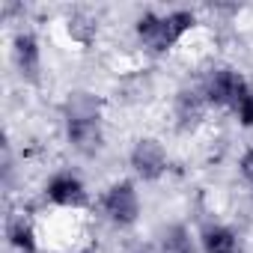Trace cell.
I'll list each match as a JSON object with an SVG mask.
<instances>
[{"label":"cell","instance_id":"9c48e42d","mask_svg":"<svg viewBox=\"0 0 253 253\" xmlns=\"http://www.w3.org/2000/svg\"><path fill=\"white\" fill-rule=\"evenodd\" d=\"M206 110H209V104H206V95L200 86H185L176 92V122L182 131L197 128L206 116Z\"/></svg>","mask_w":253,"mask_h":253},{"label":"cell","instance_id":"30bf717a","mask_svg":"<svg viewBox=\"0 0 253 253\" xmlns=\"http://www.w3.org/2000/svg\"><path fill=\"white\" fill-rule=\"evenodd\" d=\"M197 238L203 253H241V238L226 223H206Z\"/></svg>","mask_w":253,"mask_h":253},{"label":"cell","instance_id":"6da1fadb","mask_svg":"<svg viewBox=\"0 0 253 253\" xmlns=\"http://www.w3.org/2000/svg\"><path fill=\"white\" fill-rule=\"evenodd\" d=\"M63 131H66L69 146L78 155H84V158L98 155L104 146V104H101V98H95L86 89L69 92V98L63 101Z\"/></svg>","mask_w":253,"mask_h":253},{"label":"cell","instance_id":"5b68a950","mask_svg":"<svg viewBox=\"0 0 253 253\" xmlns=\"http://www.w3.org/2000/svg\"><path fill=\"white\" fill-rule=\"evenodd\" d=\"M128 167L140 182H161L170 170V152L158 137H137L128 152Z\"/></svg>","mask_w":253,"mask_h":253},{"label":"cell","instance_id":"7a4b0ae2","mask_svg":"<svg viewBox=\"0 0 253 253\" xmlns=\"http://www.w3.org/2000/svg\"><path fill=\"white\" fill-rule=\"evenodd\" d=\"M197 27L194 9H170V12H143L134 21V36L149 54H170L191 30Z\"/></svg>","mask_w":253,"mask_h":253},{"label":"cell","instance_id":"4fadbf2b","mask_svg":"<svg viewBox=\"0 0 253 253\" xmlns=\"http://www.w3.org/2000/svg\"><path fill=\"white\" fill-rule=\"evenodd\" d=\"M232 116H235V122L241 125V128H253V84H250V86L241 92V98L235 101Z\"/></svg>","mask_w":253,"mask_h":253},{"label":"cell","instance_id":"52a82bcc","mask_svg":"<svg viewBox=\"0 0 253 253\" xmlns=\"http://www.w3.org/2000/svg\"><path fill=\"white\" fill-rule=\"evenodd\" d=\"M12 63L15 72L24 84H39L42 81V42L33 30H18L12 36Z\"/></svg>","mask_w":253,"mask_h":253},{"label":"cell","instance_id":"277c9868","mask_svg":"<svg viewBox=\"0 0 253 253\" xmlns=\"http://www.w3.org/2000/svg\"><path fill=\"white\" fill-rule=\"evenodd\" d=\"M247 86H250V81H247L238 69H232V66H217V69H211V72L203 78V84H200L209 110L217 107V110H229V113H232L235 101L241 98V92H244Z\"/></svg>","mask_w":253,"mask_h":253},{"label":"cell","instance_id":"3957f363","mask_svg":"<svg viewBox=\"0 0 253 253\" xmlns=\"http://www.w3.org/2000/svg\"><path fill=\"white\" fill-rule=\"evenodd\" d=\"M98 211L101 217L116 226V229H131L137 220H140V211H143V203H140V191L131 179H119V182H110L98 200Z\"/></svg>","mask_w":253,"mask_h":253},{"label":"cell","instance_id":"5bb4252c","mask_svg":"<svg viewBox=\"0 0 253 253\" xmlns=\"http://www.w3.org/2000/svg\"><path fill=\"white\" fill-rule=\"evenodd\" d=\"M238 173H241V179L253 188V146L241 152V158H238Z\"/></svg>","mask_w":253,"mask_h":253},{"label":"cell","instance_id":"ba28073f","mask_svg":"<svg viewBox=\"0 0 253 253\" xmlns=\"http://www.w3.org/2000/svg\"><path fill=\"white\" fill-rule=\"evenodd\" d=\"M6 241L15 253H39V232H36V220L30 217V211L15 209L6 214Z\"/></svg>","mask_w":253,"mask_h":253},{"label":"cell","instance_id":"8fae6325","mask_svg":"<svg viewBox=\"0 0 253 253\" xmlns=\"http://www.w3.org/2000/svg\"><path fill=\"white\" fill-rule=\"evenodd\" d=\"M200 238L185 223H167L158 232V253H197Z\"/></svg>","mask_w":253,"mask_h":253},{"label":"cell","instance_id":"8992f818","mask_svg":"<svg viewBox=\"0 0 253 253\" xmlns=\"http://www.w3.org/2000/svg\"><path fill=\"white\" fill-rule=\"evenodd\" d=\"M45 200L57 209H69V211H78V209H86L89 203V191H86V182L72 173V170H57L48 182H45Z\"/></svg>","mask_w":253,"mask_h":253},{"label":"cell","instance_id":"7c38bea8","mask_svg":"<svg viewBox=\"0 0 253 253\" xmlns=\"http://www.w3.org/2000/svg\"><path fill=\"white\" fill-rule=\"evenodd\" d=\"M69 36L78 42V45H89L95 36H98V21L86 12H78L69 18Z\"/></svg>","mask_w":253,"mask_h":253}]
</instances>
